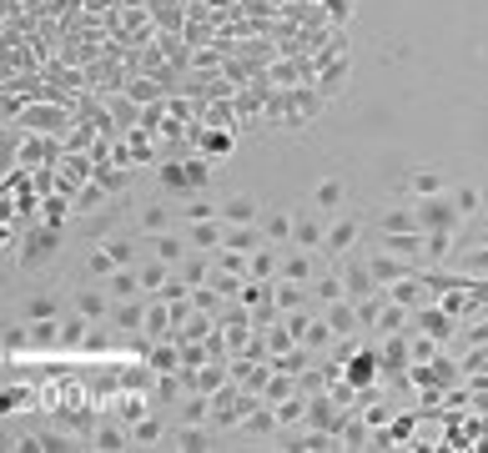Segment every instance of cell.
Instances as JSON below:
<instances>
[{
	"instance_id": "34",
	"label": "cell",
	"mask_w": 488,
	"mask_h": 453,
	"mask_svg": "<svg viewBox=\"0 0 488 453\" xmlns=\"http://www.w3.org/2000/svg\"><path fill=\"white\" fill-rule=\"evenodd\" d=\"M136 272H142V292H146V297H156V292L166 287V277H172L176 267H172V262H162V257H152V252H146V262H142Z\"/></svg>"
},
{
	"instance_id": "43",
	"label": "cell",
	"mask_w": 488,
	"mask_h": 453,
	"mask_svg": "<svg viewBox=\"0 0 488 453\" xmlns=\"http://www.w3.org/2000/svg\"><path fill=\"white\" fill-rule=\"evenodd\" d=\"M176 272H182V277L192 282V287H196V282H206V277H212V252L192 247V252L182 257V267H176Z\"/></svg>"
},
{
	"instance_id": "25",
	"label": "cell",
	"mask_w": 488,
	"mask_h": 453,
	"mask_svg": "<svg viewBox=\"0 0 488 453\" xmlns=\"http://www.w3.org/2000/svg\"><path fill=\"white\" fill-rule=\"evenodd\" d=\"M247 272H252V277H262V282H277V272H283V247H277V242L257 247L247 257Z\"/></svg>"
},
{
	"instance_id": "18",
	"label": "cell",
	"mask_w": 488,
	"mask_h": 453,
	"mask_svg": "<svg viewBox=\"0 0 488 453\" xmlns=\"http://www.w3.org/2000/svg\"><path fill=\"white\" fill-rule=\"evenodd\" d=\"M373 232H423V222H418V206H413V202H393L388 212L373 222Z\"/></svg>"
},
{
	"instance_id": "51",
	"label": "cell",
	"mask_w": 488,
	"mask_h": 453,
	"mask_svg": "<svg viewBox=\"0 0 488 453\" xmlns=\"http://www.w3.org/2000/svg\"><path fill=\"white\" fill-rule=\"evenodd\" d=\"M448 196H453V206H458L463 216H473L478 206H483V192H478L473 182H458V186H448Z\"/></svg>"
},
{
	"instance_id": "24",
	"label": "cell",
	"mask_w": 488,
	"mask_h": 453,
	"mask_svg": "<svg viewBox=\"0 0 488 453\" xmlns=\"http://www.w3.org/2000/svg\"><path fill=\"white\" fill-rule=\"evenodd\" d=\"M101 287L111 292V302H126V297H146V292H142V272H136V267H116V272H111L106 282H101Z\"/></svg>"
},
{
	"instance_id": "48",
	"label": "cell",
	"mask_w": 488,
	"mask_h": 453,
	"mask_svg": "<svg viewBox=\"0 0 488 453\" xmlns=\"http://www.w3.org/2000/svg\"><path fill=\"white\" fill-rule=\"evenodd\" d=\"M186 222H212V216H222V202H212L206 192H192V202L182 206Z\"/></svg>"
},
{
	"instance_id": "22",
	"label": "cell",
	"mask_w": 488,
	"mask_h": 453,
	"mask_svg": "<svg viewBox=\"0 0 488 453\" xmlns=\"http://www.w3.org/2000/svg\"><path fill=\"white\" fill-rule=\"evenodd\" d=\"M267 232H262V222H247V226H227V237H222V247H232V252H257V247H267Z\"/></svg>"
},
{
	"instance_id": "49",
	"label": "cell",
	"mask_w": 488,
	"mask_h": 453,
	"mask_svg": "<svg viewBox=\"0 0 488 453\" xmlns=\"http://www.w3.org/2000/svg\"><path fill=\"white\" fill-rule=\"evenodd\" d=\"M186 182H192V192H206V186H212V156L192 151V156H186Z\"/></svg>"
},
{
	"instance_id": "39",
	"label": "cell",
	"mask_w": 488,
	"mask_h": 453,
	"mask_svg": "<svg viewBox=\"0 0 488 453\" xmlns=\"http://www.w3.org/2000/svg\"><path fill=\"white\" fill-rule=\"evenodd\" d=\"M106 202H111V192H106V186L96 182V176H91V182L81 186L76 196H71V206H76V216H86V212H101V206H106Z\"/></svg>"
},
{
	"instance_id": "3",
	"label": "cell",
	"mask_w": 488,
	"mask_h": 453,
	"mask_svg": "<svg viewBox=\"0 0 488 453\" xmlns=\"http://www.w3.org/2000/svg\"><path fill=\"white\" fill-rule=\"evenodd\" d=\"M186 146L202 151V156H212V162H227L232 151H237V131H232V126H202V121H192V131H186Z\"/></svg>"
},
{
	"instance_id": "8",
	"label": "cell",
	"mask_w": 488,
	"mask_h": 453,
	"mask_svg": "<svg viewBox=\"0 0 488 453\" xmlns=\"http://www.w3.org/2000/svg\"><path fill=\"white\" fill-rule=\"evenodd\" d=\"M323 267H333V262L323 257V252H307V247H283V272L277 277H293V282H313Z\"/></svg>"
},
{
	"instance_id": "21",
	"label": "cell",
	"mask_w": 488,
	"mask_h": 453,
	"mask_svg": "<svg viewBox=\"0 0 488 453\" xmlns=\"http://www.w3.org/2000/svg\"><path fill=\"white\" fill-rule=\"evenodd\" d=\"M242 428H247V438H277V433H283V423H277V408H272V403H257V408L247 413V418H242Z\"/></svg>"
},
{
	"instance_id": "10",
	"label": "cell",
	"mask_w": 488,
	"mask_h": 453,
	"mask_svg": "<svg viewBox=\"0 0 488 453\" xmlns=\"http://www.w3.org/2000/svg\"><path fill=\"white\" fill-rule=\"evenodd\" d=\"M176 327H182L176 307L166 297H152V307H146V323H142V337H146V343H162V337H176Z\"/></svg>"
},
{
	"instance_id": "47",
	"label": "cell",
	"mask_w": 488,
	"mask_h": 453,
	"mask_svg": "<svg viewBox=\"0 0 488 453\" xmlns=\"http://www.w3.org/2000/svg\"><path fill=\"white\" fill-rule=\"evenodd\" d=\"M408 192H413V196H438V192H448V182L433 172V166H423V172L408 176Z\"/></svg>"
},
{
	"instance_id": "44",
	"label": "cell",
	"mask_w": 488,
	"mask_h": 453,
	"mask_svg": "<svg viewBox=\"0 0 488 453\" xmlns=\"http://www.w3.org/2000/svg\"><path fill=\"white\" fill-rule=\"evenodd\" d=\"M333 343H337L333 323H327V317H313L307 333H303V347H313V353H333Z\"/></svg>"
},
{
	"instance_id": "41",
	"label": "cell",
	"mask_w": 488,
	"mask_h": 453,
	"mask_svg": "<svg viewBox=\"0 0 488 453\" xmlns=\"http://www.w3.org/2000/svg\"><path fill=\"white\" fill-rule=\"evenodd\" d=\"M343 196H347V186L337 182V176H323V182L313 186V202H317V212H337V206H343Z\"/></svg>"
},
{
	"instance_id": "36",
	"label": "cell",
	"mask_w": 488,
	"mask_h": 453,
	"mask_svg": "<svg viewBox=\"0 0 488 453\" xmlns=\"http://www.w3.org/2000/svg\"><path fill=\"white\" fill-rule=\"evenodd\" d=\"M176 423H212V393H186L182 408H176Z\"/></svg>"
},
{
	"instance_id": "4",
	"label": "cell",
	"mask_w": 488,
	"mask_h": 453,
	"mask_svg": "<svg viewBox=\"0 0 488 453\" xmlns=\"http://www.w3.org/2000/svg\"><path fill=\"white\" fill-rule=\"evenodd\" d=\"M358 242H363V222H358V216H333V222H327L323 257L337 262V257H347V252H358Z\"/></svg>"
},
{
	"instance_id": "26",
	"label": "cell",
	"mask_w": 488,
	"mask_h": 453,
	"mask_svg": "<svg viewBox=\"0 0 488 453\" xmlns=\"http://www.w3.org/2000/svg\"><path fill=\"white\" fill-rule=\"evenodd\" d=\"M146 252L162 262H172V267H182V257L192 252V242L186 237H172V232H156V237H146Z\"/></svg>"
},
{
	"instance_id": "23",
	"label": "cell",
	"mask_w": 488,
	"mask_h": 453,
	"mask_svg": "<svg viewBox=\"0 0 488 453\" xmlns=\"http://www.w3.org/2000/svg\"><path fill=\"white\" fill-rule=\"evenodd\" d=\"M222 237H227V222H222V216H212V222H186V242L202 247V252H217Z\"/></svg>"
},
{
	"instance_id": "27",
	"label": "cell",
	"mask_w": 488,
	"mask_h": 453,
	"mask_svg": "<svg viewBox=\"0 0 488 453\" xmlns=\"http://www.w3.org/2000/svg\"><path fill=\"white\" fill-rule=\"evenodd\" d=\"M21 317L25 323H55V317H61V297H51V292H31V297L21 302Z\"/></svg>"
},
{
	"instance_id": "30",
	"label": "cell",
	"mask_w": 488,
	"mask_h": 453,
	"mask_svg": "<svg viewBox=\"0 0 488 453\" xmlns=\"http://www.w3.org/2000/svg\"><path fill=\"white\" fill-rule=\"evenodd\" d=\"M453 237L458 232H423V262L428 267H448V262H453Z\"/></svg>"
},
{
	"instance_id": "19",
	"label": "cell",
	"mask_w": 488,
	"mask_h": 453,
	"mask_svg": "<svg viewBox=\"0 0 488 453\" xmlns=\"http://www.w3.org/2000/svg\"><path fill=\"white\" fill-rule=\"evenodd\" d=\"M146 367H152V373H182V343H176V337L146 343Z\"/></svg>"
},
{
	"instance_id": "38",
	"label": "cell",
	"mask_w": 488,
	"mask_h": 453,
	"mask_svg": "<svg viewBox=\"0 0 488 453\" xmlns=\"http://www.w3.org/2000/svg\"><path fill=\"white\" fill-rule=\"evenodd\" d=\"M156 232H172V206L166 202H142V237H156Z\"/></svg>"
},
{
	"instance_id": "14",
	"label": "cell",
	"mask_w": 488,
	"mask_h": 453,
	"mask_svg": "<svg viewBox=\"0 0 488 453\" xmlns=\"http://www.w3.org/2000/svg\"><path fill=\"white\" fill-rule=\"evenodd\" d=\"M146 307H152V297H126V302H111V317H106V323L116 327V333H142Z\"/></svg>"
},
{
	"instance_id": "33",
	"label": "cell",
	"mask_w": 488,
	"mask_h": 453,
	"mask_svg": "<svg viewBox=\"0 0 488 453\" xmlns=\"http://www.w3.org/2000/svg\"><path fill=\"white\" fill-rule=\"evenodd\" d=\"M156 182H162V192H182V196H192V182H186V156H172V162L156 166Z\"/></svg>"
},
{
	"instance_id": "9",
	"label": "cell",
	"mask_w": 488,
	"mask_h": 453,
	"mask_svg": "<svg viewBox=\"0 0 488 453\" xmlns=\"http://www.w3.org/2000/svg\"><path fill=\"white\" fill-rule=\"evenodd\" d=\"M413 323L423 327L428 337H438V343L448 347V343L458 337V323H463V317H453L448 307H438V302H428V307H418V313H413Z\"/></svg>"
},
{
	"instance_id": "31",
	"label": "cell",
	"mask_w": 488,
	"mask_h": 453,
	"mask_svg": "<svg viewBox=\"0 0 488 453\" xmlns=\"http://www.w3.org/2000/svg\"><path fill=\"white\" fill-rule=\"evenodd\" d=\"M212 423H176L172 428V448H182V453H196V448H206V438H212Z\"/></svg>"
},
{
	"instance_id": "12",
	"label": "cell",
	"mask_w": 488,
	"mask_h": 453,
	"mask_svg": "<svg viewBox=\"0 0 488 453\" xmlns=\"http://www.w3.org/2000/svg\"><path fill=\"white\" fill-rule=\"evenodd\" d=\"M388 297L403 302L408 313H418V307H428V302H433V287H428L423 272H413V277H403V282H388Z\"/></svg>"
},
{
	"instance_id": "45",
	"label": "cell",
	"mask_w": 488,
	"mask_h": 453,
	"mask_svg": "<svg viewBox=\"0 0 488 453\" xmlns=\"http://www.w3.org/2000/svg\"><path fill=\"white\" fill-rule=\"evenodd\" d=\"M293 222H297L293 212H272V216H262V232H267L277 247H293Z\"/></svg>"
},
{
	"instance_id": "16",
	"label": "cell",
	"mask_w": 488,
	"mask_h": 453,
	"mask_svg": "<svg viewBox=\"0 0 488 453\" xmlns=\"http://www.w3.org/2000/svg\"><path fill=\"white\" fill-rule=\"evenodd\" d=\"M91 448L101 453H121V448H136V438H131V428L121 418H101L96 433H91Z\"/></svg>"
},
{
	"instance_id": "37",
	"label": "cell",
	"mask_w": 488,
	"mask_h": 453,
	"mask_svg": "<svg viewBox=\"0 0 488 453\" xmlns=\"http://www.w3.org/2000/svg\"><path fill=\"white\" fill-rule=\"evenodd\" d=\"M212 333H217V317H212V313H192L182 327H176V343H206Z\"/></svg>"
},
{
	"instance_id": "54",
	"label": "cell",
	"mask_w": 488,
	"mask_h": 453,
	"mask_svg": "<svg viewBox=\"0 0 488 453\" xmlns=\"http://www.w3.org/2000/svg\"><path fill=\"white\" fill-rule=\"evenodd\" d=\"M31 403H35V393L21 388V383H11V388H5V398H0V408H5V413H25Z\"/></svg>"
},
{
	"instance_id": "42",
	"label": "cell",
	"mask_w": 488,
	"mask_h": 453,
	"mask_svg": "<svg viewBox=\"0 0 488 453\" xmlns=\"http://www.w3.org/2000/svg\"><path fill=\"white\" fill-rule=\"evenodd\" d=\"M116 267H121V262L111 257L106 247H96V252H91L86 262H81V277H86V282H106V277H111V272H116Z\"/></svg>"
},
{
	"instance_id": "50",
	"label": "cell",
	"mask_w": 488,
	"mask_h": 453,
	"mask_svg": "<svg viewBox=\"0 0 488 453\" xmlns=\"http://www.w3.org/2000/svg\"><path fill=\"white\" fill-rule=\"evenodd\" d=\"M96 182L106 186L111 196H121L131 186V166H116V162H106V166H96Z\"/></svg>"
},
{
	"instance_id": "20",
	"label": "cell",
	"mask_w": 488,
	"mask_h": 453,
	"mask_svg": "<svg viewBox=\"0 0 488 453\" xmlns=\"http://www.w3.org/2000/svg\"><path fill=\"white\" fill-rule=\"evenodd\" d=\"M106 111H111V121H116V131L142 126V116H146V106H142V101H131L126 91H111V96H106Z\"/></svg>"
},
{
	"instance_id": "52",
	"label": "cell",
	"mask_w": 488,
	"mask_h": 453,
	"mask_svg": "<svg viewBox=\"0 0 488 453\" xmlns=\"http://www.w3.org/2000/svg\"><path fill=\"white\" fill-rule=\"evenodd\" d=\"M293 393H303L293 373H272V383L262 388V403H283V398H293Z\"/></svg>"
},
{
	"instance_id": "1",
	"label": "cell",
	"mask_w": 488,
	"mask_h": 453,
	"mask_svg": "<svg viewBox=\"0 0 488 453\" xmlns=\"http://www.w3.org/2000/svg\"><path fill=\"white\" fill-rule=\"evenodd\" d=\"M61 232H65V226H45V222H35L31 232L15 242V262H21L25 272H41L45 262L61 252Z\"/></svg>"
},
{
	"instance_id": "11",
	"label": "cell",
	"mask_w": 488,
	"mask_h": 453,
	"mask_svg": "<svg viewBox=\"0 0 488 453\" xmlns=\"http://www.w3.org/2000/svg\"><path fill=\"white\" fill-rule=\"evenodd\" d=\"M71 307H76L86 323H106V317H111V292L101 287V282H91V287H76V292H71Z\"/></svg>"
},
{
	"instance_id": "53",
	"label": "cell",
	"mask_w": 488,
	"mask_h": 453,
	"mask_svg": "<svg viewBox=\"0 0 488 453\" xmlns=\"http://www.w3.org/2000/svg\"><path fill=\"white\" fill-rule=\"evenodd\" d=\"M81 343H86V317L81 313L61 317V347H81Z\"/></svg>"
},
{
	"instance_id": "17",
	"label": "cell",
	"mask_w": 488,
	"mask_h": 453,
	"mask_svg": "<svg viewBox=\"0 0 488 453\" xmlns=\"http://www.w3.org/2000/svg\"><path fill=\"white\" fill-rule=\"evenodd\" d=\"M323 242H327V222L317 212H297V222H293V247H307V252H323Z\"/></svg>"
},
{
	"instance_id": "13",
	"label": "cell",
	"mask_w": 488,
	"mask_h": 453,
	"mask_svg": "<svg viewBox=\"0 0 488 453\" xmlns=\"http://www.w3.org/2000/svg\"><path fill=\"white\" fill-rule=\"evenodd\" d=\"M323 317L333 323V333H337V337H363V333H368V327H363V317H358V302H353V297L327 302Z\"/></svg>"
},
{
	"instance_id": "28",
	"label": "cell",
	"mask_w": 488,
	"mask_h": 453,
	"mask_svg": "<svg viewBox=\"0 0 488 453\" xmlns=\"http://www.w3.org/2000/svg\"><path fill=\"white\" fill-rule=\"evenodd\" d=\"M146 413H152V398H146V393H121V398H111V418H121L126 428L142 423Z\"/></svg>"
},
{
	"instance_id": "40",
	"label": "cell",
	"mask_w": 488,
	"mask_h": 453,
	"mask_svg": "<svg viewBox=\"0 0 488 453\" xmlns=\"http://www.w3.org/2000/svg\"><path fill=\"white\" fill-rule=\"evenodd\" d=\"M71 212H76V206H71V196H65V192L41 196V222L45 226H65V222H71Z\"/></svg>"
},
{
	"instance_id": "6",
	"label": "cell",
	"mask_w": 488,
	"mask_h": 453,
	"mask_svg": "<svg viewBox=\"0 0 488 453\" xmlns=\"http://www.w3.org/2000/svg\"><path fill=\"white\" fill-rule=\"evenodd\" d=\"M337 272H343V282H347V297L358 302V297H368V292H378L383 282L373 277V267H368V257L363 252H347V257H337Z\"/></svg>"
},
{
	"instance_id": "5",
	"label": "cell",
	"mask_w": 488,
	"mask_h": 453,
	"mask_svg": "<svg viewBox=\"0 0 488 453\" xmlns=\"http://www.w3.org/2000/svg\"><path fill=\"white\" fill-rule=\"evenodd\" d=\"M313 61H317V81H313V86L317 91H323V96L327 101H333V96H343V86H347V71H353V55H347V51H337V55H313Z\"/></svg>"
},
{
	"instance_id": "29",
	"label": "cell",
	"mask_w": 488,
	"mask_h": 453,
	"mask_svg": "<svg viewBox=\"0 0 488 453\" xmlns=\"http://www.w3.org/2000/svg\"><path fill=\"white\" fill-rule=\"evenodd\" d=\"M101 247L111 252V257L121 262V267H142V247H146V237H101Z\"/></svg>"
},
{
	"instance_id": "15",
	"label": "cell",
	"mask_w": 488,
	"mask_h": 453,
	"mask_svg": "<svg viewBox=\"0 0 488 453\" xmlns=\"http://www.w3.org/2000/svg\"><path fill=\"white\" fill-rule=\"evenodd\" d=\"M222 222H227V226L262 222V202H257L252 192H232V196H222Z\"/></svg>"
},
{
	"instance_id": "2",
	"label": "cell",
	"mask_w": 488,
	"mask_h": 453,
	"mask_svg": "<svg viewBox=\"0 0 488 453\" xmlns=\"http://www.w3.org/2000/svg\"><path fill=\"white\" fill-rule=\"evenodd\" d=\"M413 206H418V222H423V232H458L463 226V212L453 206V196L438 192V196H413Z\"/></svg>"
},
{
	"instance_id": "35",
	"label": "cell",
	"mask_w": 488,
	"mask_h": 453,
	"mask_svg": "<svg viewBox=\"0 0 488 453\" xmlns=\"http://www.w3.org/2000/svg\"><path fill=\"white\" fill-rule=\"evenodd\" d=\"M408 327H413V313L403 307V302H393V297H388V307H383V317L368 327V333H378V337H383V333H408Z\"/></svg>"
},
{
	"instance_id": "55",
	"label": "cell",
	"mask_w": 488,
	"mask_h": 453,
	"mask_svg": "<svg viewBox=\"0 0 488 453\" xmlns=\"http://www.w3.org/2000/svg\"><path fill=\"white\" fill-rule=\"evenodd\" d=\"M323 11H327V25H347L353 21V0H323Z\"/></svg>"
},
{
	"instance_id": "32",
	"label": "cell",
	"mask_w": 488,
	"mask_h": 453,
	"mask_svg": "<svg viewBox=\"0 0 488 453\" xmlns=\"http://www.w3.org/2000/svg\"><path fill=\"white\" fill-rule=\"evenodd\" d=\"M121 141H126V151H131V166H142V162H152V156H156V131H146V126L121 131Z\"/></svg>"
},
{
	"instance_id": "7",
	"label": "cell",
	"mask_w": 488,
	"mask_h": 453,
	"mask_svg": "<svg viewBox=\"0 0 488 453\" xmlns=\"http://www.w3.org/2000/svg\"><path fill=\"white\" fill-rule=\"evenodd\" d=\"M363 257H368L373 277L388 287V282H403L413 277V272H423V262H408V257H393V252H378V247H363Z\"/></svg>"
},
{
	"instance_id": "46",
	"label": "cell",
	"mask_w": 488,
	"mask_h": 453,
	"mask_svg": "<svg viewBox=\"0 0 488 453\" xmlns=\"http://www.w3.org/2000/svg\"><path fill=\"white\" fill-rule=\"evenodd\" d=\"M131 438H136V448H152V443L166 438V423L156 418V413H146L142 423H131Z\"/></svg>"
}]
</instances>
